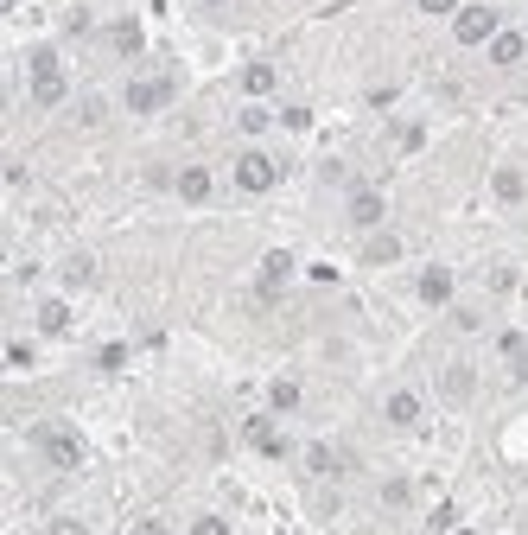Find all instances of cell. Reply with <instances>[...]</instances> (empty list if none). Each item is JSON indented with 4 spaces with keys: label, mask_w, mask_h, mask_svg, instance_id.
I'll return each instance as SVG.
<instances>
[{
    "label": "cell",
    "mask_w": 528,
    "mask_h": 535,
    "mask_svg": "<svg viewBox=\"0 0 528 535\" xmlns=\"http://www.w3.org/2000/svg\"><path fill=\"white\" fill-rule=\"evenodd\" d=\"M26 90H32V102H39V109H58V102L70 96L64 58H58L51 45H32V51H26Z\"/></svg>",
    "instance_id": "1"
},
{
    "label": "cell",
    "mask_w": 528,
    "mask_h": 535,
    "mask_svg": "<svg viewBox=\"0 0 528 535\" xmlns=\"http://www.w3.org/2000/svg\"><path fill=\"white\" fill-rule=\"evenodd\" d=\"M179 102V71H140L128 90H121V109L128 115H160Z\"/></svg>",
    "instance_id": "2"
},
{
    "label": "cell",
    "mask_w": 528,
    "mask_h": 535,
    "mask_svg": "<svg viewBox=\"0 0 528 535\" xmlns=\"http://www.w3.org/2000/svg\"><path fill=\"white\" fill-rule=\"evenodd\" d=\"M230 185H236L242 198H268L274 185H280V160H274L268 147H242L236 166H230Z\"/></svg>",
    "instance_id": "3"
},
{
    "label": "cell",
    "mask_w": 528,
    "mask_h": 535,
    "mask_svg": "<svg viewBox=\"0 0 528 535\" xmlns=\"http://www.w3.org/2000/svg\"><path fill=\"white\" fill-rule=\"evenodd\" d=\"M32 446H39V459H45V465H58V472L83 465V434H77V427H64V421L32 427Z\"/></svg>",
    "instance_id": "4"
},
{
    "label": "cell",
    "mask_w": 528,
    "mask_h": 535,
    "mask_svg": "<svg viewBox=\"0 0 528 535\" xmlns=\"http://www.w3.org/2000/svg\"><path fill=\"white\" fill-rule=\"evenodd\" d=\"M497 32H503V20H497V7H484V0L452 13V39H459V45H490Z\"/></svg>",
    "instance_id": "5"
},
{
    "label": "cell",
    "mask_w": 528,
    "mask_h": 535,
    "mask_svg": "<svg viewBox=\"0 0 528 535\" xmlns=\"http://www.w3.org/2000/svg\"><path fill=\"white\" fill-rule=\"evenodd\" d=\"M172 198H179V204H210V198H217V172H210V166H179V172H172Z\"/></svg>",
    "instance_id": "6"
},
{
    "label": "cell",
    "mask_w": 528,
    "mask_h": 535,
    "mask_svg": "<svg viewBox=\"0 0 528 535\" xmlns=\"http://www.w3.org/2000/svg\"><path fill=\"white\" fill-rule=\"evenodd\" d=\"M439 395H446L452 408H465L471 395H478V370H471L465 357H459V364H446V370H439Z\"/></svg>",
    "instance_id": "7"
},
{
    "label": "cell",
    "mask_w": 528,
    "mask_h": 535,
    "mask_svg": "<svg viewBox=\"0 0 528 535\" xmlns=\"http://www.w3.org/2000/svg\"><path fill=\"white\" fill-rule=\"evenodd\" d=\"M414 293H420V306H452V300H459V274H452V268H427Z\"/></svg>",
    "instance_id": "8"
},
{
    "label": "cell",
    "mask_w": 528,
    "mask_h": 535,
    "mask_svg": "<svg viewBox=\"0 0 528 535\" xmlns=\"http://www.w3.org/2000/svg\"><path fill=\"white\" fill-rule=\"evenodd\" d=\"M242 440H249L261 459H287V434H280V427L268 421V414H255V421L242 427Z\"/></svg>",
    "instance_id": "9"
},
{
    "label": "cell",
    "mask_w": 528,
    "mask_h": 535,
    "mask_svg": "<svg viewBox=\"0 0 528 535\" xmlns=\"http://www.w3.org/2000/svg\"><path fill=\"white\" fill-rule=\"evenodd\" d=\"M484 51H490V64H497V71H516V64L528 58V32H516V26H503V32H497V39H490Z\"/></svg>",
    "instance_id": "10"
},
{
    "label": "cell",
    "mask_w": 528,
    "mask_h": 535,
    "mask_svg": "<svg viewBox=\"0 0 528 535\" xmlns=\"http://www.w3.org/2000/svg\"><path fill=\"white\" fill-rule=\"evenodd\" d=\"M382 414H389V427H420V421H427V408H420L414 389H395L389 402H382Z\"/></svg>",
    "instance_id": "11"
},
{
    "label": "cell",
    "mask_w": 528,
    "mask_h": 535,
    "mask_svg": "<svg viewBox=\"0 0 528 535\" xmlns=\"http://www.w3.org/2000/svg\"><path fill=\"white\" fill-rule=\"evenodd\" d=\"M382 217H389V198L382 192H350V223H357V230H376Z\"/></svg>",
    "instance_id": "12"
},
{
    "label": "cell",
    "mask_w": 528,
    "mask_h": 535,
    "mask_svg": "<svg viewBox=\"0 0 528 535\" xmlns=\"http://www.w3.org/2000/svg\"><path fill=\"white\" fill-rule=\"evenodd\" d=\"M280 90V71H274V64H249V71H242V96H249V102H268Z\"/></svg>",
    "instance_id": "13"
},
{
    "label": "cell",
    "mask_w": 528,
    "mask_h": 535,
    "mask_svg": "<svg viewBox=\"0 0 528 535\" xmlns=\"http://www.w3.org/2000/svg\"><path fill=\"white\" fill-rule=\"evenodd\" d=\"M39 332L45 338H64L70 332V306L64 300H39Z\"/></svg>",
    "instance_id": "14"
},
{
    "label": "cell",
    "mask_w": 528,
    "mask_h": 535,
    "mask_svg": "<svg viewBox=\"0 0 528 535\" xmlns=\"http://www.w3.org/2000/svg\"><path fill=\"white\" fill-rule=\"evenodd\" d=\"M522 192H528V179L516 166H497V204H522Z\"/></svg>",
    "instance_id": "15"
},
{
    "label": "cell",
    "mask_w": 528,
    "mask_h": 535,
    "mask_svg": "<svg viewBox=\"0 0 528 535\" xmlns=\"http://www.w3.org/2000/svg\"><path fill=\"white\" fill-rule=\"evenodd\" d=\"M268 408H274V414H299V383H293V376H280V383H274Z\"/></svg>",
    "instance_id": "16"
},
{
    "label": "cell",
    "mask_w": 528,
    "mask_h": 535,
    "mask_svg": "<svg viewBox=\"0 0 528 535\" xmlns=\"http://www.w3.org/2000/svg\"><path fill=\"white\" fill-rule=\"evenodd\" d=\"M236 128H242V134H268V128H274V115L261 109V102H249V109L236 115Z\"/></svg>",
    "instance_id": "17"
},
{
    "label": "cell",
    "mask_w": 528,
    "mask_h": 535,
    "mask_svg": "<svg viewBox=\"0 0 528 535\" xmlns=\"http://www.w3.org/2000/svg\"><path fill=\"white\" fill-rule=\"evenodd\" d=\"M382 504H389V510H408V504H414V485H408V478H389V485H382Z\"/></svg>",
    "instance_id": "18"
},
{
    "label": "cell",
    "mask_w": 528,
    "mask_h": 535,
    "mask_svg": "<svg viewBox=\"0 0 528 535\" xmlns=\"http://www.w3.org/2000/svg\"><path fill=\"white\" fill-rule=\"evenodd\" d=\"M395 255H401V243H395V236H376V243L363 249V262H376V268H382V262H395Z\"/></svg>",
    "instance_id": "19"
},
{
    "label": "cell",
    "mask_w": 528,
    "mask_h": 535,
    "mask_svg": "<svg viewBox=\"0 0 528 535\" xmlns=\"http://www.w3.org/2000/svg\"><path fill=\"white\" fill-rule=\"evenodd\" d=\"M185 535H230V523H223V516H210V510H204V516H191V529H185Z\"/></svg>",
    "instance_id": "20"
},
{
    "label": "cell",
    "mask_w": 528,
    "mask_h": 535,
    "mask_svg": "<svg viewBox=\"0 0 528 535\" xmlns=\"http://www.w3.org/2000/svg\"><path fill=\"white\" fill-rule=\"evenodd\" d=\"M45 535H90V523H77V516H51Z\"/></svg>",
    "instance_id": "21"
},
{
    "label": "cell",
    "mask_w": 528,
    "mask_h": 535,
    "mask_svg": "<svg viewBox=\"0 0 528 535\" xmlns=\"http://www.w3.org/2000/svg\"><path fill=\"white\" fill-rule=\"evenodd\" d=\"M134 535H172V529L160 523V516H140V523H134Z\"/></svg>",
    "instance_id": "22"
}]
</instances>
